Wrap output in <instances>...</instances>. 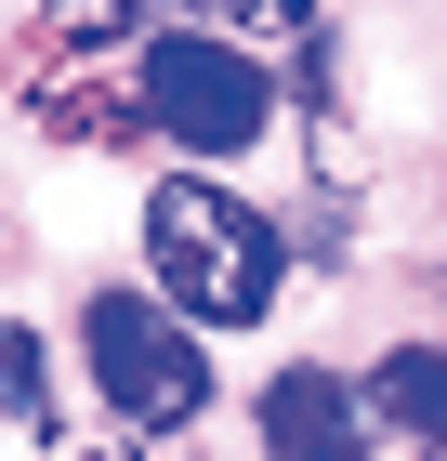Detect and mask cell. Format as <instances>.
<instances>
[{
  "mask_svg": "<svg viewBox=\"0 0 447 461\" xmlns=\"http://www.w3.org/2000/svg\"><path fill=\"white\" fill-rule=\"evenodd\" d=\"M145 277H158V303L184 330H264L276 290H290V238H276V212H250L237 185L172 172L145 198Z\"/></svg>",
  "mask_w": 447,
  "mask_h": 461,
  "instance_id": "1",
  "label": "cell"
},
{
  "mask_svg": "<svg viewBox=\"0 0 447 461\" xmlns=\"http://www.w3.org/2000/svg\"><path fill=\"white\" fill-rule=\"evenodd\" d=\"M132 53H145V0H53L13 53V93L53 145H145Z\"/></svg>",
  "mask_w": 447,
  "mask_h": 461,
  "instance_id": "2",
  "label": "cell"
},
{
  "mask_svg": "<svg viewBox=\"0 0 447 461\" xmlns=\"http://www.w3.org/2000/svg\"><path fill=\"white\" fill-rule=\"evenodd\" d=\"M0 422H40V435H53V356H40L27 317H0Z\"/></svg>",
  "mask_w": 447,
  "mask_h": 461,
  "instance_id": "8",
  "label": "cell"
},
{
  "mask_svg": "<svg viewBox=\"0 0 447 461\" xmlns=\"http://www.w3.org/2000/svg\"><path fill=\"white\" fill-rule=\"evenodd\" d=\"M434 461H447V448H434Z\"/></svg>",
  "mask_w": 447,
  "mask_h": 461,
  "instance_id": "10",
  "label": "cell"
},
{
  "mask_svg": "<svg viewBox=\"0 0 447 461\" xmlns=\"http://www.w3.org/2000/svg\"><path fill=\"white\" fill-rule=\"evenodd\" d=\"M40 461H145V435H53Z\"/></svg>",
  "mask_w": 447,
  "mask_h": 461,
  "instance_id": "9",
  "label": "cell"
},
{
  "mask_svg": "<svg viewBox=\"0 0 447 461\" xmlns=\"http://www.w3.org/2000/svg\"><path fill=\"white\" fill-rule=\"evenodd\" d=\"M145 14H172V27H224V40H250V53H316V27H329V0H145Z\"/></svg>",
  "mask_w": 447,
  "mask_h": 461,
  "instance_id": "7",
  "label": "cell"
},
{
  "mask_svg": "<svg viewBox=\"0 0 447 461\" xmlns=\"http://www.w3.org/2000/svg\"><path fill=\"white\" fill-rule=\"evenodd\" d=\"M355 395H369V435H408L421 461L447 448V343H395Z\"/></svg>",
  "mask_w": 447,
  "mask_h": 461,
  "instance_id": "6",
  "label": "cell"
},
{
  "mask_svg": "<svg viewBox=\"0 0 447 461\" xmlns=\"http://www.w3.org/2000/svg\"><path fill=\"white\" fill-rule=\"evenodd\" d=\"M132 106H145V132L184 145V158H250V145L276 132V79H264V53L224 40V27H145Z\"/></svg>",
  "mask_w": 447,
  "mask_h": 461,
  "instance_id": "4",
  "label": "cell"
},
{
  "mask_svg": "<svg viewBox=\"0 0 447 461\" xmlns=\"http://www.w3.org/2000/svg\"><path fill=\"white\" fill-rule=\"evenodd\" d=\"M79 369H93L119 435H198L210 422V330H184L158 290H93L79 303Z\"/></svg>",
  "mask_w": 447,
  "mask_h": 461,
  "instance_id": "3",
  "label": "cell"
},
{
  "mask_svg": "<svg viewBox=\"0 0 447 461\" xmlns=\"http://www.w3.org/2000/svg\"><path fill=\"white\" fill-rule=\"evenodd\" d=\"M264 461H369V395L343 369H276L264 383Z\"/></svg>",
  "mask_w": 447,
  "mask_h": 461,
  "instance_id": "5",
  "label": "cell"
}]
</instances>
